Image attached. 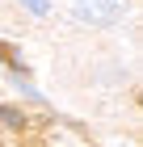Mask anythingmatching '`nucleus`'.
<instances>
[{
    "mask_svg": "<svg viewBox=\"0 0 143 147\" xmlns=\"http://www.w3.org/2000/svg\"><path fill=\"white\" fill-rule=\"evenodd\" d=\"M72 9L88 25H110V21H118L126 13V0H72Z\"/></svg>",
    "mask_w": 143,
    "mask_h": 147,
    "instance_id": "obj_1",
    "label": "nucleus"
},
{
    "mask_svg": "<svg viewBox=\"0 0 143 147\" xmlns=\"http://www.w3.org/2000/svg\"><path fill=\"white\" fill-rule=\"evenodd\" d=\"M21 4H25V9H30V13H34V17H42V13H46V9H51V4H46V0H21Z\"/></svg>",
    "mask_w": 143,
    "mask_h": 147,
    "instance_id": "obj_3",
    "label": "nucleus"
},
{
    "mask_svg": "<svg viewBox=\"0 0 143 147\" xmlns=\"http://www.w3.org/2000/svg\"><path fill=\"white\" fill-rule=\"evenodd\" d=\"M0 122L9 126V130H21V126H25V113L13 109V105H0Z\"/></svg>",
    "mask_w": 143,
    "mask_h": 147,
    "instance_id": "obj_2",
    "label": "nucleus"
}]
</instances>
